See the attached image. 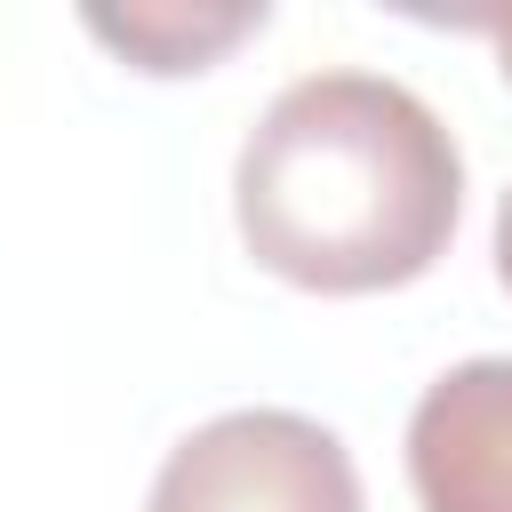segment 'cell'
Segmentation results:
<instances>
[{
  "label": "cell",
  "mask_w": 512,
  "mask_h": 512,
  "mask_svg": "<svg viewBox=\"0 0 512 512\" xmlns=\"http://www.w3.org/2000/svg\"><path fill=\"white\" fill-rule=\"evenodd\" d=\"M80 24L120 64L152 80H184V72H208L248 32H264V0H128V8H88Z\"/></svg>",
  "instance_id": "obj_4"
},
{
  "label": "cell",
  "mask_w": 512,
  "mask_h": 512,
  "mask_svg": "<svg viewBox=\"0 0 512 512\" xmlns=\"http://www.w3.org/2000/svg\"><path fill=\"white\" fill-rule=\"evenodd\" d=\"M456 24H464V32H480V40H488V48H496V72H504V80H512V16H504V8H496V16H456Z\"/></svg>",
  "instance_id": "obj_5"
},
{
  "label": "cell",
  "mask_w": 512,
  "mask_h": 512,
  "mask_svg": "<svg viewBox=\"0 0 512 512\" xmlns=\"http://www.w3.org/2000/svg\"><path fill=\"white\" fill-rule=\"evenodd\" d=\"M144 512H360V472L328 424L232 408L168 448Z\"/></svg>",
  "instance_id": "obj_2"
},
{
  "label": "cell",
  "mask_w": 512,
  "mask_h": 512,
  "mask_svg": "<svg viewBox=\"0 0 512 512\" xmlns=\"http://www.w3.org/2000/svg\"><path fill=\"white\" fill-rule=\"evenodd\" d=\"M496 280L512 288V184H504V200H496Z\"/></svg>",
  "instance_id": "obj_6"
},
{
  "label": "cell",
  "mask_w": 512,
  "mask_h": 512,
  "mask_svg": "<svg viewBox=\"0 0 512 512\" xmlns=\"http://www.w3.org/2000/svg\"><path fill=\"white\" fill-rule=\"evenodd\" d=\"M464 216L456 128L384 72L288 80L232 160V224L248 256L312 296H376L424 280Z\"/></svg>",
  "instance_id": "obj_1"
},
{
  "label": "cell",
  "mask_w": 512,
  "mask_h": 512,
  "mask_svg": "<svg viewBox=\"0 0 512 512\" xmlns=\"http://www.w3.org/2000/svg\"><path fill=\"white\" fill-rule=\"evenodd\" d=\"M408 488L424 512H512V352L456 360L408 416Z\"/></svg>",
  "instance_id": "obj_3"
}]
</instances>
